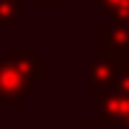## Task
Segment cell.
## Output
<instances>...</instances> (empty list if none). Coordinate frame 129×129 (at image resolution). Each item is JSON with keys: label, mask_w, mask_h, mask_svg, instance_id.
<instances>
[{"label": "cell", "mask_w": 129, "mask_h": 129, "mask_svg": "<svg viewBox=\"0 0 129 129\" xmlns=\"http://www.w3.org/2000/svg\"><path fill=\"white\" fill-rule=\"evenodd\" d=\"M117 74H120V67L112 60H108V57L93 60L88 67V88L93 93H105L117 81Z\"/></svg>", "instance_id": "1"}, {"label": "cell", "mask_w": 129, "mask_h": 129, "mask_svg": "<svg viewBox=\"0 0 129 129\" xmlns=\"http://www.w3.org/2000/svg\"><path fill=\"white\" fill-rule=\"evenodd\" d=\"M129 115V96L115 91V93H103L101 98V124H117L124 122Z\"/></svg>", "instance_id": "2"}, {"label": "cell", "mask_w": 129, "mask_h": 129, "mask_svg": "<svg viewBox=\"0 0 129 129\" xmlns=\"http://www.w3.org/2000/svg\"><path fill=\"white\" fill-rule=\"evenodd\" d=\"M115 88L120 93H124V96H129V69H120L117 81H115Z\"/></svg>", "instance_id": "3"}, {"label": "cell", "mask_w": 129, "mask_h": 129, "mask_svg": "<svg viewBox=\"0 0 129 129\" xmlns=\"http://www.w3.org/2000/svg\"><path fill=\"white\" fill-rule=\"evenodd\" d=\"M79 129H98V127H96V124H81Z\"/></svg>", "instance_id": "4"}, {"label": "cell", "mask_w": 129, "mask_h": 129, "mask_svg": "<svg viewBox=\"0 0 129 129\" xmlns=\"http://www.w3.org/2000/svg\"><path fill=\"white\" fill-rule=\"evenodd\" d=\"M122 124H124V129H129V115L124 117V122H122Z\"/></svg>", "instance_id": "5"}]
</instances>
